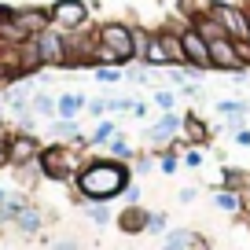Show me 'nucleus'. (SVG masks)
Listing matches in <instances>:
<instances>
[{
	"label": "nucleus",
	"instance_id": "f257e3e1",
	"mask_svg": "<svg viewBox=\"0 0 250 250\" xmlns=\"http://www.w3.org/2000/svg\"><path fill=\"white\" fill-rule=\"evenodd\" d=\"M81 199H92V203H107V199L122 195L129 188V173L122 162H107V158H96V162L81 166V173L74 177Z\"/></svg>",
	"mask_w": 250,
	"mask_h": 250
},
{
	"label": "nucleus",
	"instance_id": "f03ea898",
	"mask_svg": "<svg viewBox=\"0 0 250 250\" xmlns=\"http://www.w3.org/2000/svg\"><path fill=\"white\" fill-rule=\"evenodd\" d=\"M133 59H136L133 26H125V22L96 26V66H125Z\"/></svg>",
	"mask_w": 250,
	"mask_h": 250
},
{
	"label": "nucleus",
	"instance_id": "7ed1b4c3",
	"mask_svg": "<svg viewBox=\"0 0 250 250\" xmlns=\"http://www.w3.org/2000/svg\"><path fill=\"white\" fill-rule=\"evenodd\" d=\"M37 169L44 173L48 180H74L81 173V158L74 155V147H66V144H52V147H41Z\"/></svg>",
	"mask_w": 250,
	"mask_h": 250
},
{
	"label": "nucleus",
	"instance_id": "20e7f679",
	"mask_svg": "<svg viewBox=\"0 0 250 250\" xmlns=\"http://www.w3.org/2000/svg\"><path fill=\"white\" fill-rule=\"evenodd\" d=\"M206 15H213L221 26H225V33L232 41H239V37H247V22H250V11L243 8V4H228V0H210L206 4Z\"/></svg>",
	"mask_w": 250,
	"mask_h": 250
},
{
	"label": "nucleus",
	"instance_id": "39448f33",
	"mask_svg": "<svg viewBox=\"0 0 250 250\" xmlns=\"http://www.w3.org/2000/svg\"><path fill=\"white\" fill-rule=\"evenodd\" d=\"M48 15H52L55 30L74 33V30H85L88 26V4L85 0H55L52 8H48Z\"/></svg>",
	"mask_w": 250,
	"mask_h": 250
},
{
	"label": "nucleus",
	"instance_id": "423d86ee",
	"mask_svg": "<svg viewBox=\"0 0 250 250\" xmlns=\"http://www.w3.org/2000/svg\"><path fill=\"white\" fill-rule=\"evenodd\" d=\"M180 48H184V66H191V70H213L210 66V41L199 37V30H191V26H180Z\"/></svg>",
	"mask_w": 250,
	"mask_h": 250
},
{
	"label": "nucleus",
	"instance_id": "0eeeda50",
	"mask_svg": "<svg viewBox=\"0 0 250 250\" xmlns=\"http://www.w3.org/2000/svg\"><path fill=\"white\" fill-rule=\"evenodd\" d=\"M37 52H41V66H66V33L48 26L44 33H37Z\"/></svg>",
	"mask_w": 250,
	"mask_h": 250
},
{
	"label": "nucleus",
	"instance_id": "6e6552de",
	"mask_svg": "<svg viewBox=\"0 0 250 250\" xmlns=\"http://www.w3.org/2000/svg\"><path fill=\"white\" fill-rule=\"evenodd\" d=\"M210 66L213 70H225V74H247L243 62H239V55H235V41L232 37L210 41Z\"/></svg>",
	"mask_w": 250,
	"mask_h": 250
},
{
	"label": "nucleus",
	"instance_id": "1a4fd4ad",
	"mask_svg": "<svg viewBox=\"0 0 250 250\" xmlns=\"http://www.w3.org/2000/svg\"><path fill=\"white\" fill-rule=\"evenodd\" d=\"M37 155H41V144L33 140V133H19V136H11V144H8V166H30V162H37Z\"/></svg>",
	"mask_w": 250,
	"mask_h": 250
},
{
	"label": "nucleus",
	"instance_id": "9d476101",
	"mask_svg": "<svg viewBox=\"0 0 250 250\" xmlns=\"http://www.w3.org/2000/svg\"><path fill=\"white\" fill-rule=\"evenodd\" d=\"M15 22L26 30V37H37L52 26V15H48V8H15Z\"/></svg>",
	"mask_w": 250,
	"mask_h": 250
},
{
	"label": "nucleus",
	"instance_id": "9b49d317",
	"mask_svg": "<svg viewBox=\"0 0 250 250\" xmlns=\"http://www.w3.org/2000/svg\"><path fill=\"white\" fill-rule=\"evenodd\" d=\"M180 125H184V118L173 114V110H166V114L147 129V140H151V144H166V140H173V136L180 133Z\"/></svg>",
	"mask_w": 250,
	"mask_h": 250
},
{
	"label": "nucleus",
	"instance_id": "f8f14e48",
	"mask_svg": "<svg viewBox=\"0 0 250 250\" xmlns=\"http://www.w3.org/2000/svg\"><path fill=\"white\" fill-rule=\"evenodd\" d=\"M188 26H191V30H199V37H206V41H221V37H228L225 26H221L213 15H206V11H191V15H188Z\"/></svg>",
	"mask_w": 250,
	"mask_h": 250
},
{
	"label": "nucleus",
	"instance_id": "ddd939ff",
	"mask_svg": "<svg viewBox=\"0 0 250 250\" xmlns=\"http://www.w3.org/2000/svg\"><path fill=\"white\" fill-rule=\"evenodd\" d=\"M199 247H203V235L191 228H173L162 239V250H199Z\"/></svg>",
	"mask_w": 250,
	"mask_h": 250
},
{
	"label": "nucleus",
	"instance_id": "4468645a",
	"mask_svg": "<svg viewBox=\"0 0 250 250\" xmlns=\"http://www.w3.org/2000/svg\"><path fill=\"white\" fill-rule=\"evenodd\" d=\"M144 62H147V66H173V62H169V48H166L162 33H151L147 48H144Z\"/></svg>",
	"mask_w": 250,
	"mask_h": 250
},
{
	"label": "nucleus",
	"instance_id": "2eb2a0df",
	"mask_svg": "<svg viewBox=\"0 0 250 250\" xmlns=\"http://www.w3.org/2000/svg\"><path fill=\"white\" fill-rule=\"evenodd\" d=\"M85 107H88V100L81 92H62L59 100H55V114L59 118H78Z\"/></svg>",
	"mask_w": 250,
	"mask_h": 250
},
{
	"label": "nucleus",
	"instance_id": "dca6fc26",
	"mask_svg": "<svg viewBox=\"0 0 250 250\" xmlns=\"http://www.w3.org/2000/svg\"><path fill=\"white\" fill-rule=\"evenodd\" d=\"M147 221H151V217L140 210V206H129V210L118 217V228H122V232H129V235H136V232H147Z\"/></svg>",
	"mask_w": 250,
	"mask_h": 250
},
{
	"label": "nucleus",
	"instance_id": "f3484780",
	"mask_svg": "<svg viewBox=\"0 0 250 250\" xmlns=\"http://www.w3.org/2000/svg\"><path fill=\"white\" fill-rule=\"evenodd\" d=\"M180 129L188 133V140H206V133H210V129H206V122H203L199 114H184V125H180Z\"/></svg>",
	"mask_w": 250,
	"mask_h": 250
},
{
	"label": "nucleus",
	"instance_id": "a211bd4d",
	"mask_svg": "<svg viewBox=\"0 0 250 250\" xmlns=\"http://www.w3.org/2000/svg\"><path fill=\"white\" fill-rule=\"evenodd\" d=\"M30 110H33V114L52 118V114H55V100H52L48 92H33V96H30Z\"/></svg>",
	"mask_w": 250,
	"mask_h": 250
},
{
	"label": "nucleus",
	"instance_id": "6ab92c4d",
	"mask_svg": "<svg viewBox=\"0 0 250 250\" xmlns=\"http://www.w3.org/2000/svg\"><path fill=\"white\" fill-rule=\"evenodd\" d=\"M15 221H19V228H22V232H37V228H41V213L33 210V206H22Z\"/></svg>",
	"mask_w": 250,
	"mask_h": 250
},
{
	"label": "nucleus",
	"instance_id": "aec40b11",
	"mask_svg": "<svg viewBox=\"0 0 250 250\" xmlns=\"http://www.w3.org/2000/svg\"><path fill=\"white\" fill-rule=\"evenodd\" d=\"M217 114H225V118H243V114H247V103H243V100H217Z\"/></svg>",
	"mask_w": 250,
	"mask_h": 250
},
{
	"label": "nucleus",
	"instance_id": "412c9836",
	"mask_svg": "<svg viewBox=\"0 0 250 250\" xmlns=\"http://www.w3.org/2000/svg\"><path fill=\"white\" fill-rule=\"evenodd\" d=\"M213 203H217V210H225V213H235L243 206V199L235 195V191H217V199H213Z\"/></svg>",
	"mask_w": 250,
	"mask_h": 250
},
{
	"label": "nucleus",
	"instance_id": "4be33fe9",
	"mask_svg": "<svg viewBox=\"0 0 250 250\" xmlns=\"http://www.w3.org/2000/svg\"><path fill=\"white\" fill-rule=\"evenodd\" d=\"M118 136V125L114 122H100L96 125V133H92V144H110Z\"/></svg>",
	"mask_w": 250,
	"mask_h": 250
},
{
	"label": "nucleus",
	"instance_id": "5701e85b",
	"mask_svg": "<svg viewBox=\"0 0 250 250\" xmlns=\"http://www.w3.org/2000/svg\"><path fill=\"white\" fill-rule=\"evenodd\" d=\"M122 66H96V81L100 85H114V81H122Z\"/></svg>",
	"mask_w": 250,
	"mask_h": 250
},
{
	"label": "nucleus",
	"instance_id": "b1692460",
	"mask_svg": "<svg viewBox=\"0 0 250 250\" xmlns=\"http://www.w3.org/2000/svg\"><path fill=\"white\" fill-rule=\"evenodd\" d=\"M155 107L162 110V114L173 110V107H177V92H173V88H158V92H155Z\"/></svg>",
	"mask_w": 250,
	"mask_h": 250
},
{
	"label": "nucleus",
	"instance_id": "393cba45",
	"mask_svg": "<svg viewBox=\"0 0 250 250\" xmlns=\"http://www.w3.org/2000/svg\"><path fill=\"white\" fill-rule=\"evenodd\" d=\"M235 55H239L243 70H250V41H247V37H239V41H235Z\"/></svg>",
	"mask_w": 250,
	"mask_h": 250
},
{
	"label": "nucleus",
	"instance_id": "a878e982",
	"mask_svg": "<svg viewBox=\"0 0 250 250\" xmlns=\"http://www.w3.org/2000/svg\"><path fill=\"white\" fill-rule=\"evenodd\" d=\"M88 217H92L96 225H107V221H110V210H107V206H100V203H96V206H88Z\"/></svg>",
	"mask_w": 250,
	"mask_h": 250
},
{
	"label": "nucleus",
	"instance_id": "bb28decb",
	"mask_svg": "<svg viewBox=\"0 0 250 250\" xmlns=\"http://www.w3.org/2000/svg\"><path fill=\"white\" fill-rule=\"evenodd\" d=\"M225 180H228V188H247V184H243V180H247L243 169H225Z\"/></svg>",
	"mask_w": 250,
	"mask_h": 250
},
{
	"label": "nucleus",
	"instance_id": "cd10ccee",
	"mask_svg": "<svg viewBox=\"0 0 250 250\" xmlns=\"http://www.w3.org/2000/svg\"><path fill=\"white\" fill-rule=\"evenodd\" d=\"M8 144H11V133L0 125V166H8Z\"/></svg>",
	"mask_w": 250,
	"mask_h": 250
},
{
	"label": "nucleus",
	"instance_id": "c85d7f7f",
	"mask_svg": "<svg viewBox=\"0 0 250 250\" xmlns=\"http://www.w3.org/2000/svg\"><path fill=\"white\" fill-rule=\"evenodd\" d=\"M110 155L114 158H129V144H125L122 136H114V140H110Z\"/></svg>",
	"mask_w": 250,
	"mask_h": 250
},
{
	"label": "nucleus",
	"instance_id": "c756f323",
	"mask_svg": "<svg viewBox=\"0 0 250 250\" xmlns=\"http://www.w3.org/2000/svg\"><path fill=\"white\" fill-rule=\"evenodd\" d=\"M184 166H191V169H195V166H203V151H188V155H184Z\"/></svg>",
	"mask_w": 250,
	"mask_h": 250
},
{
	"label": "nucleus",
	"instance_id": "7c9ffc66",
	"mask_svg": "<svg viewBox=\"0 0 250 250\" xmlns=\"http://www.w3.org/2000/svg\"><path fill=\"white\" fill-rule=\"evenodd\" d=\"M162 228H166V217H162V213H155V217L147 221V232H162Z\"/></svg>",
	"mask_w": 250,
	"mask_h": 250
},
{
	"label": "nucleus",
	"instance_id": "2f4dec72",
	"mask_svg": "<svg viewBox=\"0 0 250 250\" xmlns=\"http://www.w3.org/2000/svg\"><path fill=\"white\" fill-rule=\"evenodd\" d=\"M103 110H107V100H92V103H88V114H96V118H100Z\"/></svg>",
	"mask_w": 250,
	"mask_h": 250
},
{
	"label": "nucleus",
	"instance_id": "473e14b6",
	"mask_svg": "<svg viewBox=\"0 0 250 250\" xmlns=\"http://www.w3.org/2000/svg\"><path fill=\"white\" fill-rule=\"evenodd\" d=\"M235 144H239V147H250V129H235Z\"/></svg>",
	"mask_w": 250,
	"mask_h": 250
},
{
	"label": "nucleus",
	"instance_id": "72a5a7b5",
	"mask_svg": "<svg viewBox=\"0 0 250 250\" xmlns=\"http://www.w3.org/2000/svg\"><path fill=\"white\" fill-rule=\"evenodd\" d=\"M177 166H180V162H177L173 155H166V158H162V173H177Z\"/></svg>",
	"mask_w": 250,
	"mask_h": 250
},
{
	"label": "nucleus",
	"instance_id": "f704fd0d",
	"mask_svg": "<svg viewBox=\"0 0 250 250\" xmlns=\"http://www.w3.org/2000/svg\"><path fill=\"white\" fill-rule=\"evenodd\" d=\"M52 250H78V243H74V239H59Z\"/></svg>",
	"mask_w": 250,
	"mask_h": 250
},
{
	"label": "nucleus",
	"instance_id": "c9c22d12",
	"mask_svg": "<svg viewBox=\"0 0 250 250\" xmlns=\"http://www.w3.org/2000/svg\"><path fill=\"white\" fill-rule=\"evenodd\" d=\"M243 206H247V210H250V184L243 188Z\"/></svg>",
	"mask_w": 250,
	"mask_h": 250
},
{
	"label": "nucleus",
	"instance_id": "e433bc0d",
	"mask_svg": "<svg viewBox=\"0 0 250 250\" xmlns=\"http://www.w3.org/2000/svg\"><path fill=\"white\" fill-rule=\"evenodd\" d=\"M0 81H11V74H8V66L0 62Z\"/></svg>",
	"mask_w": 250,
	"mask_h": 250
},
{
	"label": "nucleus",
	"instance_id": "4c0bfd02",
	"mask_svg": "<svg viewBox=\"0 0 250 250\" xmlns=\"http://www.w3.org/2000/svg\"><path fill=\"white\" fill-rule=\"evenodd\" d=\"M243 8H247V11H250V0H243Z\"/></svg>",
	"mask_w": 250,
	"mask_h": 250
},
{
	"label": "nucleus",
	"instance_id": "58836bf2",
	"mask_svg": "<svg viewBox=\"0 0 250 250\" xmlns=\"http://www.w3.org/2000/svg\"><path fill=\"white\" fill-rule=\"evenodd\" d=\"M247 41H250V22H247Z\"/></svg>",
	"mask_w": 250,
	"mask_h": 250
},
{
	"label": "nucleus",
	"instance_id": "ea45409f",
	"mask_svg": "<svg viewBox=\"0 0 250 250\" xmlns=\"http://www.w3.org/2000/svg\"><path fill=\"white\" fill-rule=\"evenodd\" d=\"M0 203H4V188H0Z\"/></svg>",
	"mask_w": 250,
	"mask_h": 250
}]
</instances>
